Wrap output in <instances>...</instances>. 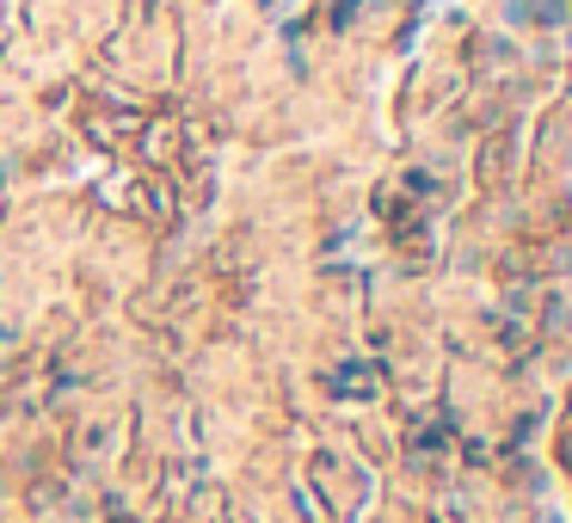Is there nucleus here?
I'll use <instances>...</instances> for the list:
<instances>
[{
    "instance_id": "f257e3e1",
    "label": "nucleus",
    "mask_w": 572,
    "mask_h": 523,
    "mask_svg": "<svg viewBox=\"0 0 572 523\" xmlns=\"http://www.w3.org/2000/svg\"><path fill=\"white\" fill-rule=\"evenodd\" d=\"M530 7H542V13H530V19H542L548 31H560V26L572 19V7H566V0H530Z\"/></svg>"
},
{
    "instance_id": "f03ea898",
    "label": "nucleus",
    "mask_w": 572,
    "mask_h": 523,
    "mask_svg": "<svg viewBox=\"0 0 572 523\" xmlns=\"http://www.w3.org/2000/svg\"><path fill=\"white\" fill-rule=\"evenodd\" d=\"M566 43H572V38H566Z\"/></svg>"
}]
</instances>
